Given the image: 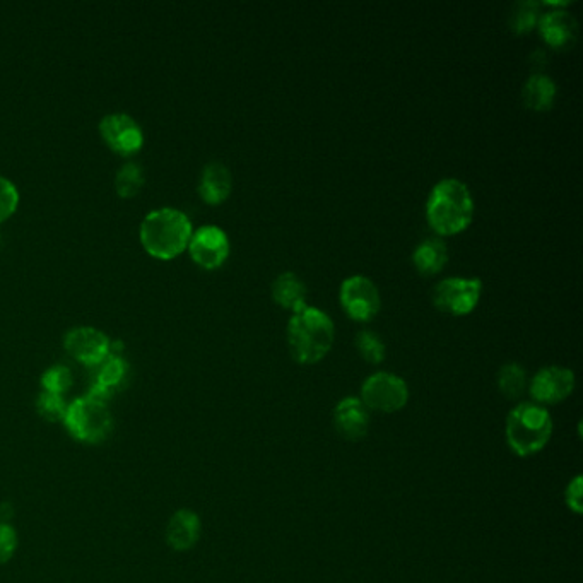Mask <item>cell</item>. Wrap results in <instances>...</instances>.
<instances>
[{"label": "cell", "instance_id": "d6986e66", "mask_svg": "<svg viewBox=\"0 0 583 583\" xmlns=\"http://www.w3.org/2000/svg\"><path fill=\"white\" fill-rule=\"evenodd\" d=\"M558 88L551 77L536 72L525 81L522 89V100L524 105L534 112H548L556 101Z\"/></svg>", "mask_w": 583, "mask_h": 583}, {"label": "cell", "instance_id": "ffe728a7", "mask_svg": "<svg viewBox=\"0 0 583 583\" xmlns=\"http://www.w3.org/2000/svg\"><path fill=\"white\" fill-rule=\"evenodd\" d=\"M448 262L447 245L442 238H428L414 248L413 264L423 276H435Z\"/></svg>", "mask_w": 583, "mask_h": 583}, {"label": "cell", "instance_id": "52a82bcc", "mask_svg": "<svg viewBox=\"0 0 583 583\" xmlns=\"http://www.w3.org/2000/svg\"><path fill=\"white\" fill-rule=\"evenodd\" d=\"M483 296V281L477 277H447L433 289V305L438 312L464 317L476 310Z\"/></svg>", "mask_w": 583, "mask_h": 583}, {"label": "cell", "instance_id": "8992f818", "mask_svg": "<svg viewBox=\"0 0 583 583\" xmlns=\"http://www.w3.org/2000/svg\"><path fill=\"white\" fill-rule=\"evenodd\" d=\"M409 395V385L404 378L389 371H377L361 385L360 399L370 413L394 414L407 406Z\"/></svg>", "mask_w": 583, "mask_h": 583}, {"label": "cell", "instance_id": "484cf974", "mask_svg": "<svg viewBox=\"0 0 583 583\" xmlns=\"http://www.w3.org/2000/svg\"><path fill=\"white\" fill-rule=\"evenodd\" d=\"M72 373L67 366L53 365L42 375V387L45 392L64 395L71 389Z\"/></svg>", "mask_w": 583, "mask_h": 583}, {"label": "cell", "instance_id": "7a4b0ae2", "mask_svg": "<svg viewBox=\"0 0 583 583\" xmlns=\"http://www.w3.org/2000/svg\"><path fill=\"white\" fill-rule=\"evenodd\" d=\"M426 219L438 236L464 233L474 219V199L466 183L457 178L436 183L426 202Z\"/></svg>", "mask_w": 583, "mask_h": 583}, {"label": "cell", "instance_id": "44dd1931", "mask_svg": "<svg viewBox=\"0 0 583 583\" xmlns=\"http://www.w3.org/2000/svg\"><path fill=\"white\" fill-rule=\"evenodd\" d=\"M496 385H498L500 394L505 395L510 401H515V399L522 397L529 387L527 371L519 363H507V365L501 366L500 371H498Z\"/></svg>", "mask_w": 583, "mask_h": 583}, {"label": "cell", "instance_id": "ba28073f", "mask_svg": "<svg viewBox=\"0 0 583 583\" xmlns=\"http://www.w3.org/2000/svg\"><path fill=\"white\" fill-rule=\"evenodd\" d=\"M339 301L344 312L354 322L366 324L380 312V293L377 284L365 276H351L344 279L339 289Z\"/></svg>", "mask_w": 583, "mask_h": 583}, {"label": "cell", "instance_id": "5b68a950", "mask_svg": "<svg viewBox=\"0 0 583 583\" xmlns=\"http://www.w3.org/2000/svg\"><path fill=\"white\" fill-rule=\"evenodd\" d=\"M64 424L77 442L101 443L112 433L113 418L106 402L84 395L67 406Z\"/></svg>", "mask_w": 583, "mask_h": 583}, {"label": "cell", "instance_id": "7402d4cb", "mask_svg": "<svg viewBox=\"0 0 583 583\" xmlns=\"http://www.w3.org/2000/svg\"><path fill=\"white\" fill-rule=\"evenodd\" d=\"M541 9V2H536V0L517 2L512 7L510 18H508L510 30L519 36L527 35L530 31L536 30L539 19L542 16Z\"/></svg>", "mask_w": 583, "mask_h": 583}, {"label": "cell", "instance_id": "ac0fdd59", "mask_svg": "<svg viewBox=\"0 0 583 583\" xmlns=\"http://www.w3.org/2000/svg\"><path fill=\"white\" fill-rule=\"evenodd\" d=\"M272 300L276 305L289 310V312H300L301 308L307 307L308 291L305 283L295 272H283L274 279L271 288Z\"/></svg>", "mask_w": 583, "mask_h": 583}, {"label": "cell", "instance_id": "9a60e30c", "mask_svg": "<svg viewBox=\"0 0 583 583\" xmlns=\"http://www.w3.org/2000/svg\"><path fill=\"white\" fill-rule=\"evenodd\" d=\"M129 378V365L120 354H108L100 365L96 366L95 380L89 389V397L108 402L113 392L124 387Z\"/></svg>", "mask_w": 583, "mask_h": 583}, {"label": "cell", "instance_id": "5bb4252c", "mask_svg": "<svg viewBox=\"0 0 583 583\" xmlns=\"http://www.w3.org/2000/svg\"><path fill=\"white\" fill-rule=\"evenodd\" d=\"M537 30L548 47L565 52L577 43L578 23L565 9L542 12Z\"/></svg>", "mask_w": 583, "mask_h": 583}, {"label": "cell", "instance_id": "f1b7e54d", "mask_svg": "<svg viewBox=\"0 0 583 583\" xmlns=\"http://www.w3.org/2000/svg\"><path fill=\"white\" fill-rule=\"evenodd\" d=\"M18 548V534L11 525L0 522V565L11 560Z\"/></svg>", "mask_w": 583, "mask_h": 583}, {"label": "cell", "instance_id": "277c9868", "mask_svg": "<svg viewBox=\"0 0 583 583\" xmlns=\"http://www.w3.org/2000/svg\"><path fill=\"white\" fill-rule=\"evenodd\" d=\"M192 233L189 216L173 207H161L149 212L142 219L139 230L142 247L149 255L161 260L175 259L187 250Z\"/></svg>", "mask_w": 583, "mask_h": 583}, {"label": "cell", "instance_id": "30bf717a", "mask_svg": "<svg viewBox=\"0 0 583 583\" xmlns=\"http://www.w3.org/2000/svg\"><path fill=\"white\" fill-rule=\"evenodd\" d=\"M190 257L202 269H218L230 257V238L219 226L207 224L192 233L189 242Z\"/></svg>", "mask_w": 583, "mask_h": 583}, {"label": "cell", "instance_id": "7c38bea8", "mask_svg": "<svg viewBox=\"0 0 583 583\" xmlns=\"http://www.w3.org/2000/svg\"><path fill=\"white\" fill-rule=\"evenodd\" d=\"M112 341L95 327H76L65 334V351L74 360L88 366H98L110 354Z\"/></svg>", "mask_w": 583, "mask_h": 583}, {"label": "cell", "instance_id": "4316f807", "mask_svg": "<svg viewBox=\"0 0 583 583\" xmlns=\"http://www.w3.org/2000/svg\"><path fill=\"white\" fill-rule=\"evenodd\" d=\"M19 204L18 187L7 180L6 177H0V223L11 218L16 212Z\"/></svg>", "mask_w": 583, "mask_h": 583}, {"label": "cell", "instance_id": "d4e9b609", "mask_svg": "<svg viewBox=\"0 0 583 583\" xmlns=\"http://www.w3.org/2000/svg\"><path fill=\"white\" fill-rule=\"evenodd\" d=\"M67 406L69 404L65 402L64 395L52 394V392H45V390L36 399V411L50 423H57V421L64 423Z\"/></svg>", "mask_w": 583, "mask_h": 583}, {"label": "cell", "instance_id": "3957f363", "mask_svg": "<svg viewBox=\"0 0 583 583\" xmlns=\"http://www.w3.org/2000/svg\"><path fill=\"white\" fill-rule=\"evenodd\" d=\"M554 423L548 407L536 402H520L508 413L505 440L513 455L527 459L537 455L553 438Z\"/></svg>", "mask_w": 583, "mask_h": 583}, {"label": "cell", "instance_id": "cb8c5ba5", "mask_svg": "<svg viewBox=\"0 0 583 583\" xmlns=\"http://www.w3.org/2000/svg\"><path fill=\"white\" fill-rule=\"evenodd\" d=\"M356 349L361 358L370 363V365H380L387 356V348L382 337L378 336L373 330H360L356 336Z\"/></svg>", "mask_w": 583, "mask_h": 583}, {"label": "cell", "instance_id": "603a6c76", "mask_svg": "<svg viewBox=\"0 0 583 583\" xmlns=\"http://www.w3.org/2000/svg\"><path fill=\"white\" fill-rule=\"evenodd\" d=\"M144 170L137 163H125L120 170L117 171V177H115V189H117L118 195L120 197H134V195L141 192L142 187H144Z\"/></svg>", "mask_w": 583, "mask_h": 583}, {"label": "cell", "instance_id": "4fadbf2b", "mask_svg": "<svg viewBox=\"0 0 583 583\" xmlns=\"http://www.w3.org/2000/svg\"><path fill=\"white\" fill-rule=\"evenodd\" d=\"M332 424L337 435L346 442H360L370 431V409L360 397H344L332 411Z\"/></svg>", "mask_w": 583, "mask_h": 583}, {"label": "cell", "instance_id": "83f0119b", "mask_svg": "<svg viewBox=\"0 0 583 583\" xmlns=\"http://www.w3.org/2000/svg\"><path fill=\"white\" fill-rule=\"evenodd\" d=\"M566 508L575 515H582L583 512V479L580 474L573 477L565 489Z\"/></svg>", "mask_w": 583, "mask_h": 583}, {"label": "cell", "instance_id": "2e32d148", "mask_svg": "<svg viewBox=\"0 0 583 583\" xmlns=\"http://www.w3.org/2000/svg\"><path fill=\"white\" fill-rule=\"evenodd\" d=\"M202 534V522L194 510L182 508L171 515L166 525V542L173 551L183 553L194 548Z\"/></svg>", "mask_w": 583, "mask_h": 583}, {"label": "cell", "instance_id": "6da1fadb", "mask_svg": "<svg viewBox=\"0 0 583 583\" xmlns=\"http://www.w3.org/2000/svg\"><path fill=\"white\" fill-rule=\"evenodd\" d=\"M286 339L298 365H317L334 346L336 327L324 310L307 305L289 318Z\"/></svg>", "mask_w": 583, "mask_h": 583}, {"label": "cell", "instance_id": "8fae6325", "mask_svg": "<svg viewBox=\"0 0 583 583\" xmlns=\"http://www.w3.org/2000/svg\"><path fill=\"white\" fill-rule=\"evenodd\" d=\"M100 132L108 148L122 156H132L141 151L144 132L134 118L125 113H110L100 122Z\"/></svg>", "mask_w": 583, "mask_h": 583}, {"label": "cell", "instance_id": "9c48e42d", "mask_svg": "<svg viewBox=\"0 0 583 583\" xmlns=\"http://www.w3.org/2000/svg\"><path fill=\"white\" fill-rule=\"evenodd\" d=\"M577 378L566 366H544L537 371L529 382V394L532 402L539 406H556L566 401L573 394Z\"/></svg>", "mask_w": 583, "mask_h": 583}, {"label": "cell", "instance_id": "e0dca14e", "mask_svg": "<svg viewBox=\"0 0 583 583\" xmlns=\"http://www.w3.org/2000/svg\"><path fill=\"white\" fill-rule=\"evenodd\" d=\"M231 189H233V178L228 166H224L219 161H212L204 166L199 187H197L202 201L211 206H218L230 197Z\"/></svg>", "mask_w": 583, "mask_h": 583}]
</instances>
